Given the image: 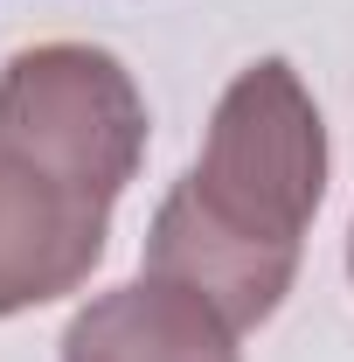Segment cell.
<instances>
[{
	"instance_id": "cell-1",
	"label": "cell",
	"mask_w": 354,
	"mask_h": 362,
	"mask_svg": "<svg viewBox=\"0 0 354 362\" xmlns=\"http://www.w3.org/2000/svg\"><path fill=\"white\" fill-rule=\"evenodd\" d=\"M326 195V126L285 56L236 70L195 168L146 230V272L195 286L236 334L264 327L299 279V244Z\"/></svg>"
},
{
	"instance_id": "cell-2",
	"label": "cell",
	"mask_w": 354,
	"mask_h": 362,
	"mask_svg": "<svg viewBox=\"0 0 354 362\" xmlns=\"http://www.w3.org/2000/svg\"><path fill=\"white\" fill-rule=\"evenodd\" d=\"M0 133L84 195L118 202L146 153V98L111 49L35 42L0 63Z\"/></svg>"
},
{
	"instance_id": "cell-3",
	"label": "cell",
	"mask_w": 354,
	"mask_h": 362,
	"mask_svg": "<svg viewBox=\"0 0 354 362\" xmlns=\"http://www.w3.org/2000/svg\"><path fill=\"white\" fill-rule=\"evenodd\" d=\"M111 237V202L84 195L0 133V320L77 293Z\"/></svg>"
},
{
	"instance_id": "cell-4",
	"label": "cell",
	"mask_w": 354,
	"mask_h": 362,
	"mask_svg": "<svg viewBox=\"0 0 354 362\" xmlns=\"http://www.w3.org/2000/svg\"><path fill=\"white\" fill-rule=\"evenodd\" d=\"M63 362H243L236 327L181 279L139 272L63 327Z\"/></svg>"
},
{
	"instance_id": "cell-5",
	"label": "cell",
	"mask_w": 354,
	"mask_h": 362,
	"mask_svg": "<svg viewBox=\"0 0 354 362\" xmlns=\"http://www.w3.org/2000/svg\"><path fill=\"white\" fill-rule=\"evenodd\" d=\"M348 272H354V237H348Z\"/></svg>"
}]
</instances>
